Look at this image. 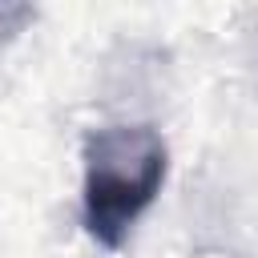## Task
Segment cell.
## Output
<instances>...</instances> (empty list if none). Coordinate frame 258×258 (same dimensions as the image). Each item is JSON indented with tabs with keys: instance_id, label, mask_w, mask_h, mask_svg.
<instances>
[{
	"instance_id": "7a4b0ae2",
	"label": "cell",
	"mask_w": 258,
	"mask_h": 258,
	"mask_svg": "<svg viewBox=\"0 0 258 258\" xmlns=\"http://www.w3.org/2000/svg\"><path fill=\"white\" fill-rule=\"evenodd\" d=\"M36 20V8L32 4H16V0H0V52Z\"/></svg>"
},
{
	"instance_id": "6da1fadb",
	"label": "cell",
	"mask_w": 258,
	"mask_h": 258,
	"mask_svg": "<svg viewBox=\"0 0 258 258\" xmlns=\"http://www.w3.org/2000/svg\"><path fill=\"white\" fill-rule=\"evenodd\" d=\"M169 173L165 137L153 125H101L81 145V222L85 234L121 250L137 218L157 202Z\"/></svg>"
}]
</instances>
